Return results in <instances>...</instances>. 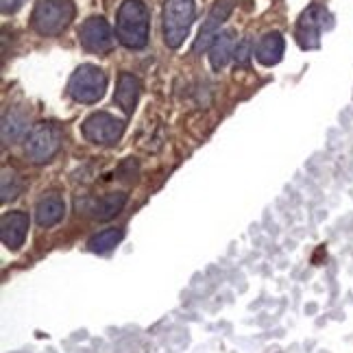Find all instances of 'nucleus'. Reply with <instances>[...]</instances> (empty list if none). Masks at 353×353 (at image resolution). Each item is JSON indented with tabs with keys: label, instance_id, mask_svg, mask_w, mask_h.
I'll return each instance as SVG.
<instances>
[{
	"label": "nucleus",
	"instance_id": "obj_1",
	"mask_svg": "<svg viewBox=\"0 0 353 353\" xmlns=\"http://www.w3.org/2000/svg\"><path fill=\"white\" fill-rule=\"evenodd\" d=\"M148 9L142 0H125L116 16V37L122 46L140 50L148 44Z\"/></svg>",
	"mask_w": 353,
	"mask_h": 353
},
{
	"label": "nucleus",
	"instance_id": "obj_2",
	"mask_svg": "<svg viewBox=\"0 0 353 353\" xmlns=\"http://www.w3.org/2000/svg\"><path fill=\"white\" fill-rule=\"evenodd\" d=\"M74 3L72 0H39L33 9V29L44 37H55L63 33L74 20Z\"/></svg>",
	"mask_w": 353,
	"mask_h": 353
},
{
	"label": "nucleus",
	"instance_id": "obj_3",
	"mask_svg": "<svg viewBox=\"0 0 353 353\" xmlns=\"http://www.w3.org/2000/svg\"><path fill=\"white\" fill-rule=\"evenodd\" d=\"M194 0H166L164 3V42L168 48H179L194 24Z\"/></svg>",
	"mask_w": 353,
	"mask_h": 353
},
{
	"label": "nucleus",
	"instance_id": "obj_4",
	"mask_svg": "<svg viewBox=\"0 0 353 353\" xmlns=\"http://www.w3.org/2000/svg\"><path fill=\"white\" fill-rule=\"evenodd\" d=\"M63 140V131L57 122H37L33 129L26 135V157H29L33 164H46L52 157L59 153Z\"/></svg>",
	"mask_w": 353,
	"mask_h": 353
},
{
	"label": "nucleus",
	"instance_id": "obj_5",
	"mask_svg": "<svg viewBox=\"0 0 353 353\" xmlns=\"http://www.w3.org/2000/svg\"><path fill=\"white\" fill-rule=\"evenodd\" d=\"M107 90V74L94 63H83L72 72L68 81V94L83 105H94L105 97Z\"/></svg>",
	"mask_w": 353,
	"mask_h": 353
},
{
	"label": "nucleus",
	"instance_id": "obj_6",
	"mask_svg": "<svg viewBox=\"0 0 353 353\" xmlns=\"http://www.w3.org/2000/svg\"><path fill=\"white\" fill-rule=\"evenodd\" d=\"M127 122L122 118H116L114 114L107 112H97L83 120L81 125V133L83 138L92 144L99 146H114L120 142V138L125 135Z\"/></svg>",
	"mask_w": 353,
	"mask_h": 353
},
{
	"label": "nucleus",
	"instance_id": "obj_7",
	"mask_svg": "<svg viewBox=\"0 0 353 353\" xmlns=\"http://www.w3.org/2000/svg\"><path fill=\"white\" fill-rule=\"evenodd\" d=\"M332 26V16L323 5L307 7L296 22V42L303 50H314L321 46V33Z\"/></svg>",
	"mask_w": 353,
	"mask_h": 353
},
{
	"label": "nucleus",
	"instance_id": "obj_8",
	"mask_svg": "<svg viewBox=\"0 0 353 353\" xmlns=\"http://www.w3.org/2000/svg\"><path fill=\"white\" fill-rule=\"evenodd\" d=\"M79 42L85 50L97 52V55L110 52L114 48V33H112L110 22L101 16L88 18L79 29Z\"/></svg>",
	"mask_w": 353,
	"mask_h": 353
},
{
	"label": "nucleus",
	"instance_id": "obj_9",
	"mask_svg": "<svg viewBox=\"0 0 353 353\" xmlns=\"http://www.w3.org/2000/svg\"><path fill=\"white\" fill-rule=\"evenodd\" d=\"M234 7H236V0H216V3L212 5V9H210V13H208V20L203 22V26H201L199 37L194 39L192 52H196V55H199V52L208 50L214 44L216 35L221 33V26L225 24V20L232 16Z\"/></svg>",
	"mask_w": 353,
	"mask_h": 353
},
{
	"label": "nucleus",
	"instance_id": "obj_10",
	"mask_svg": "<svg viewBox=\"0 0 353 353\" xmlns=\"http://www.w3.org/2000/svg\"><path fill=\"white\" fill-rule=\"evenodd\" d=\"M29 227H31V219L26 212H9L3 216L0 221V240L7 249H20L26 234H29Z\"/></svg>",
	"mask_w": 353,
	"mask_h": 353
},
{
	"label": "nucleus",
	"instance_id": "obj_11",
	"mask_svg": "<svg viewBox=\"0 0 353 353\" xmlns=\"http://www.w3.org/2000/svg\"><path fill=\"white\" fill-rule=\"evenodd\" d=\"M142 94V83L140 79L131 74V72H120L118 83H116V94H114V103L120 107L127 116L135 112V105L140 101Z\"/></svg>",
	"mask_w": 353,
	"mask_h": 353
},
{
	"label": "nucleus",
	"instance_id": "obj_12",
	"mask_svg": "<svg viewBox=\"0 0 353 353\" xmlns=\"http://www.w3.org/2000/svg\"><path fill=\"white\" fill-rule=\"evenodd\" d=\"M283 50H286V42L279 31H270L260 37L253 55L262 65H277L283 59Z\"/></svg>",
	"mask_w": 353,
	"mask_h": 353
},
{
	"label": "nucleus",
	"instance_id": "obj_13",
	"mask_svg": "<svg viewBox=\"0 0 353 353\" xmlns=\"http://www.w3.org/2000/svg\"><path fill=\"white\" fill-rule=\"evenodd\" d=\"M63 216H65V203L59 194H46L44 199H39V203L35 205V221L44 229L61 223Z\"/></svg>",
	"mask_w": 353,
	"mask_h": 353
},
{
	"label": "nucleus",
	"instance_id": "obj_14",
	"mask_svg": "<svg viewBox=\"0 0 353 353\" xmlns=\"http://www.w3.org/2000/svg\"><path fill=\"white\" fill-rule=\"evenodd\" d=\"M125 205H127L125 192H110V194H105L97 201H92L88 212H92V216L97 221H110V219H114V216H118Z\"/></svg>",
	"mask_w": 353,
	"mask_h": 353
},
{
	"label": "nucleus",
	"instance_id": "obj_15",
	"mask_svg": "<svg viewBox=\"0 0 353 353\" xmlns=\"http://www.w3.org/2000/svg\"><path fill=\"white\" fill-rule=\"evenodd\" d=\"M234 52H236V39L232 31H223L216 35L214 44L210 46V63L214 70H223L229 63V59L234 57Z\"/></svg>",
	"mask_w": 353,
	"mask_h": 353
},
{
	"label": "nucleus",
	"instance_id": "obj_16",
	"mask_svg": "<svg viewBox=\"0 0 353 353\" xmlns=\"http://www.w3.org/2000/svg\"><path fill=\"white\" fill-rule=\"evenodd\" d=\"M26 116L20 112V110H9L5 116H3V127H0V133H3V142L9 144V142H16L20 140L24 131H26Z\"/></svg>",
	"mask_w": 353,
	"mask_h": 353
},
{
	"label": "nucleus",
	"instance_id": "obj_17",
	"mask_svg": "<svg viewBox=\"0 0 353 353\" xmlns=\"http://www.w3.org/2000/svg\"><path fill=\"white\" fill-rule=\"evenodd\" d=\"M125 238V229L122 227H110V229H103L97 236H92L90 242H88V249L92 253H107L116 249L120 240Z\"/></svg>",
	"mask_w": 353,
	"mask_h": 353
},
{
	"label": "nucleus",
	"instance_id": "obj_18",
	"mask_svg": "<svg viewBox=\"0 0 353 353\" xmlns=\"http://www.w3.org/2000/svg\"><path fill=\"white\" fill-rule=\"evenodd\" d=\"M22 192V176L16 170H3V176H0V201L9 203Z\"/></svg>",
	"mask_w": 353,
	"mask_h": 353
},
{
	"label": "nucleus",
	"instance_id": "obj_19",
	"mask_svg": "<svg viewBox=\"0 0 353 353\" xmlns=\"http://www.w3.org/2000/svg\"><path fill=\"white\" fill-rule=\"evenodd\" d=\"M234 59L238 65H247L251 59V42L249 39H242L240 44H236V52H234Z\"/></svg>",
	"mask_w": 353,
	"mask_h": 353
},
{
	"label": "nucleus",
	"instance_id": "obj_20",
	"mask_svg": "<svg viewBox=\"0 0 353 353\" xmlns=\"http://www.w3.org/2000/svg\"><path fill=\"white\" fill-rule=\"evenodd\" d=\"M22 5V0H0V9H3L5 16H9V13H16Z\"/></svg>",
	"mask_w": 353,
	"mask_h": 353
}]
</instances>
